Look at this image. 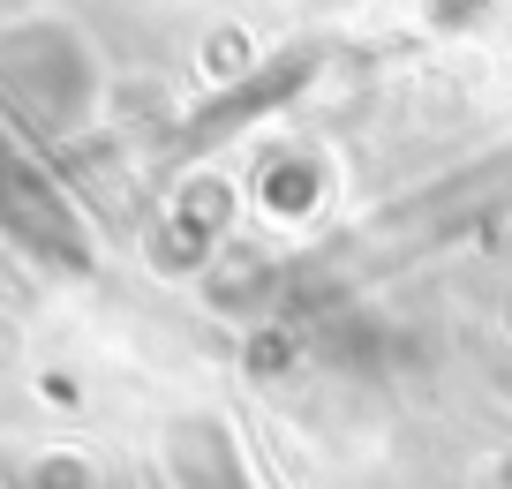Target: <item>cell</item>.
Masks as SVG:
<instances>
[{
    "label": "cell",
    "mask_w": 512,
    "mask_h": 489,
    "mask_svg": "<svg viewBox=\"0 0 512 489\" xmlns=\"http://www.w3.org/2000/svg\"><path fill=\"white\" fill-rule=\"evenodd\" d=\"M113 68L76 16L23 8L0 23V121L23 143H76L106 121Z\"/></svg>",
    "instance_id": "6da1fadb"
},
{
    "label": "cell",
    "mask_w": 512,
    "mask_h": 489,
    "mask_svg": "<svg viewBox=\"0 0 512 489\" xmlns=\"http://www.w3.org/2000/svg\"><path fill=\"white\" fill-rule=\"evenodd\" d=\"M332 158L317 151V143H279V151L256 158L249 174V204L264 211L272 226H309L324 204H332Z\"/></svg>",
    "instance_id": "7a4b0ae2"
},
{
    "label": "cell",
    "mask_w": 512,
    "mask_h": 489,
    "mask_svg": "<svg viewBox=\"0 0 512 489\" xmlns=\"http://www.w3.org/2000/svg\"><path fill=\"white\" fill-rule=\"evenodd\" d=\"M16 489H106V474L83 444H38V452H23Z\"/></svg>",
    "instance_id": "3957f363"
}]
</instances>
